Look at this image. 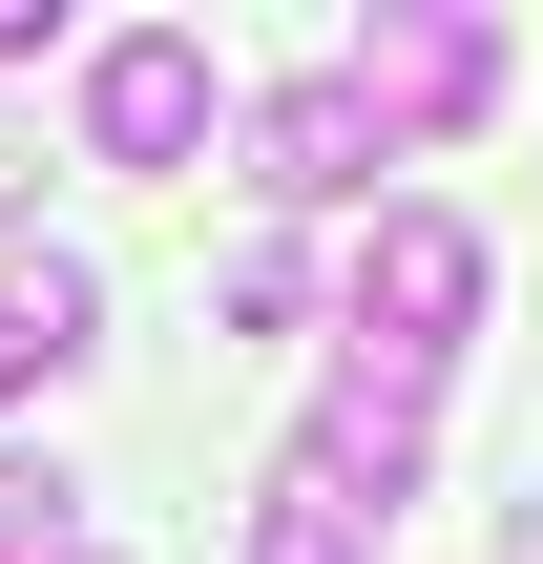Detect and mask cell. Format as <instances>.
I'll return each instance as SVG.
<instances>
[{"label":"cell","mask_w":543,"mask_h":564,"mask_svg":"<svg viewBox=\"0 0 543 564\" xmlns=\"http://www.w3.org/2000/svg\"><path fill=\"white\" fill-rule=\"evenodd\" d=\"M63 126H84V167H126V188L209 167V126H230L209 21H105V42H84V84H63Z\"/></svg>","instance_id":"1"},{"label":"cell","mask_w":543,"mask_h":564,"mask_svg":"<svg viewBox=\"0 0 543 564\" xmlns=\"http://www.w3.org/2000/svg\"><path fill=\"white\" fill-rule=\"evenodd\" d=\"M481 293H502V251L460 230V209H377L356 230V356H419V377H460V335H481Z\"/></svg>","instance_id":"2"},{"label":"cell","mask_w":543,"mask_h":564,"mask_svg":"<svg viewBox=\"0 0 543 564\" xmlns=\"http://www.w3.org/2000/svg\"><path fill=\"white\" fill-rule=\"evenodd\" d=\"M335 84H356L398 147H460V126L502 105V21H481V0H377V21L335 42Z\"/></svg>","instance_id":"3"},{"label":"cell","mask_w":543,"mask_h":564,"mask_svg":"<svg viewBox=\"0 0 543 564\" xmlns=\"http://www.w3.org/2000/svg\"><path fill=\"white\" fill-rule=\"evenodd\" d=\"M230 147H251V188H272V209H356V188L398 167V126H377L335 63H314V84H272V105H230Z\"/></svg>","instance_id":"4"},{"label":"cell","mask_w":543,"mask_h":564,"mask_svg":"<svg viewBox=\"0 0 543 564\" xmlns=\"http://www.w3.org/2000/svg\"><path fill=\"white\" fill-rule=\"evenodd\" d=\"M419 440H439V377L335 335V377H314V440H293V460H314L335 502H398V481H419Z\"/></svg>","instance_id":"5"},{"label":"cell","mask_w":543,"mask_h":564,"mask_svg":"<svg viewBox=\"0 0 543 564\" xmlns=\"http://www.w3.org/2000/svg\"><path fill=\"white\" fill-rule=\"evenodd\" d=\"M84 356H105V272L84 251H0V398H42Z\"/></svg>","instance_id":"6"},{"label":"cell","mask_w":543,"mask_h":564,"mask_svg":"<svg viewBox=\"0 0 543 564\" xmlns=\"http://www.w3.org/2000/svg\"><path fill=\"white\" fill-rule=\"evenodd\" d=\"M251 564H377V502H335L314 460H272V502H251Z\"/></svg>","instance_id":"7"},{"label":"cell","mask_w":543,"mask_h":564,"mask_svg":"<svg viewBox=\"0 0 543 564\" xmlns=\"http://www.w3.org/2000/svg\"><path fill=\"white\" fill-rule=\"evenodd\" d=\"M209 293H230V314H251V335H293V314H314V272H293V230H251V251H230V272H209Z\"/></svg>","instance_id":"8"},{"label":"cell","mask_w":543,"mask_h":564,"mask_svg":"<svg viewBox=\"0 0 543 564\" xmlns=\"http://www.w3.org/2000/svg\"><path fill=\"white\" fill-rule=\"evenodd\" d=\"M63 502H84L63 460H0V564H63Z\"/></svg>","instance_id":"9"},{"label":"cell","mask_w":543,"mask_h":564,"mask_svg":"<svg viewBox=\"0 0 543 564\" xmlns=\"http://www.w3.org/2000/svg\"><path fill=\"white\" fill-rule=\"evenodd\" d=\"M21 188H42V126H21V105H0V209H21Z\"/></svg>","instance_id":"10"},{"label":"cell","mask_w":543,"mask_h":564,"mask_svg":"<svg viewBox=\"0 0 543 564\" xmlns=\"http://www.w3.org/2000/svg\"><path fill=\"white\" fill-rule=\"evenodd\" d=\"M63 564H126V544H63Z\"/></svg>","instance_id":"11"}]
</instances>
